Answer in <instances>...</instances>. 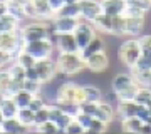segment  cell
<instances>
[{
    "label": "cell",
    "instance_id": "cell-1",
    "mask_svg": "<svg viewBox=\"0 0 151 134\" xmlns=\"http://www.w3.org/2000/svg\"><path fill=\"white\" fill-rule=\"evenodd\" d=\"M52 34V25L50 20H25L19 27V35L22 42H32V40H40V39H49Z\"/></svg>",
    "mask_w": 151,
    "mask_h": 134
},
{
    "label": "cell",
    "instance_id": "cell-2",
    "mask_svg": "<svg viewBox=\"0 0 151 134\" xmlns=\"http://www.w3.org/2000/svg\"><path fill=\"white\" fill-rule=\"evenodd\" d=\"M55 62H57V72L64 77H74L79 72L86 70L81 52H57Z\"/></svg>",
    "mask_w": 151,
    "mask_h": 134
},
{
    "label": "cell",
    "instance_id": "cell-3",
    "mask_svg": "<svg viewBox=\"0 0 151 134\" xmlns=\"http://www.w3.org/2000/svg\"><path fill=\"white\" fill-rule=\"evenodd\" d=\"M81 101H84L82 87L77 82L64 80L62 86L59 87V92H57V102L62 104L65 109H69V107H76Z\"/></svg>",
    "mask_w": 151,
    "mask_h": 134
},
{
    "label": "cell",
    "instance_id": "cell-4",
    "mask_svg": "<svg viewBox=\"0 0 151 134\" xmlns=\"http://www.w3.org/2000/svg\"><path fill=\"white\" fill-rule=\"evenodd\" d=\"M139 55H141V47H139V42H138V37H129L126 40H123L118 49L119 62L123 65H126L128 69L134 67Z\"/></svg>",
    "mask_w": 151,
    "mask_h": 134
},
{
    "label": "cell",
    "instance_id": "cell-5",
    "mask_svg": "<svg viewBox=\"0 0 151 134\" xmlns=\"http://www.w3.org/2000/svg\"><path fill=\"white\" fill-rule=\"evenodd\" d=\"M24 50H27L35 59H47L55 54V45L50 39H40L32 42H24Z\"/></svg>",
    "mask_w": 151,
    "mask_h": 134
},
{
    "label": "cell",
    "instance_id": "cell-6",
    "mask_svg": "<svg viewBox=\"0 0 151 134\" xmlns=\"http://www.w3.org/2000/svg\"><path fill=\"white\" fill-rule=\"evenodd\" d=\"M72 34H74L76 40H77L79 50H82V49L86 47L87 44H89L92 39L97 35V30H96V27H94V24H92L91 20L79 19V22H77V27L74 29V32H72Z\"/></svg>",
    "mask_w": 151,
    "mask_h": 134
},
{
    "label": "cell",
    "instance_id": "cell-7",
    "mask_svg": "<svg viewBox=\"0 0 151 134\" xmlns=\"http://www.w3.org/2000/svg\"><path fill=\"white\" fill-rule=\"evenodd\" d=\"M84 64H86L87 72H91V74H104V72H108L109 65H111V60H109L108 52L101 50V52L87 55L84 59Z\"/></svg>",
    "mask_w": 151,
    "mask_h": 134
},
{
    "label": "cell",
    "instance_id": "cell-8",
    "mask_svg": "<svg viewBox=\"0 0 151 134\" xmlns=\"http://www.w3.org/2000/svg\"><path fill=\"white\" fill-rule=\"evenodd\" d=\"M49 39L54 42L57 52H81V50H79V45H77V40H76V37H74L72 32H69V34H55L54 30H52V34H50Z\"/></svg>",
    "mask_w": 151,
    "mask_h": 134
},
{
    "label": "cell",
    "instance_id": "cell-9",
    "mask_svg": "<svg viewBox=\"0 0 151 134\" xmlns=\"http://www.w3.org/2000/svg\"><path fill=\"white\" fill-rule=\"evenodd\" d=\"M35 70H37L39 80L45 84L49 80H52L55 75L59 74L57 72V62H55V57H47V59H39L35 62Z\"/></svg>",
    "mask_w": 151,
    "mask_h": 134
},
{
    "label": "cell",
    "instance_id": "cell-10",
    "mask_svg": "<svg viewBox=\"0 0 151 134\" xmlns=\"http://www.w3.org/2000/svg\"><path fill=\"white\" fill-rule=\"evenodd\" d=\"M22 47H24V42L19 35V30L17 32H0V49L2 50L12 52L17 57V54L22 50Z\"/></svg>",
    "mask_w": 151,
    "mask_h": 134
},
{
    "label": "cell",
    "instance_id": "cell-11",
    "mask_svg": "<svg viewBox=\"0 0 151 134\" xmlns=\"http://www.w3.org/2000/svg\"><path fill=\"white\" fill-rule=\"evenodd\" d=\"M77 5H79V15L84 20L92 22L103 12V9H101V0H79Z\"/></svg>",
    "mask_w": 151,
    "mask_h": 134
},
{
    "label": "cell",
    "instance_id": "cell-12",
    "mask_svg": "<svg viewBox=\"0 0 151 134\" xmlns=\"http://www.w3.org/2000/svg\"><path fill=\"white\" fill-rule=\"evenodd\" d=\"M79 19L76 17H64V15H54V19L50 20L52 30L55 34H69L74 32V29L77 27Z\"/></svg>",
    "mask_w": 151,
    "mask_h": 134
},
{
    "label": "cell",
    "instance_id": "cell-13",
    "mask_svg": "<svg viewBox=\"0 0 151 134\" xmlns=\"http://www.w3.org/2000/svg\"><path fill=\"white\" fill-rule=\"evenodd\" d=\"M94 118L101 119V121H104V123L111 124L116 119V106L114 104H111V102H106L103 99V101L97 102L96 106V113H94Z\"/></svg>",
    "mask_w": 151,
    "mask_h": 134
},
{
    "label": "cell",
    "instance_id": "cell-14",
    "mask_svg": "<svg viewBox=\"0 0 151 134\" xmlns=\"http://www.w3.org/2000/svg\"><path fill=\"white\" fill-rule=\"evenodd\" d=\"M139 104L136 101H116V118L124 119L131 116H138L139 113Z\"/></svg>",
    "mask_w": 151,
    "mask_h": 134
},
{
    "label": "cell",
    "instance_id": "cell-15",
    "mask_svg": "<svg viewBox=\"0 0 151 134\" xmlns=\"http://www.w3.org/2000/svg\"><path fill=\"white\" fill-rule=\"evenodd\" d=\"M133 84H136V82L133 79L131 72H119L111 80V91H113V94H118V92L124 91L126 87L133 86Z\"/></svg>",
    "mask_w": 151,
    "mask_h": 134
},
{
    "label": "cell",
    "instance_id": "cell-16",
    "mask_svg": "<svg viewBox=\"0 0 151 134\" xmlns=\"http://www.w3.org/2000/svg\"><path fill=\"white\" fill-rule=\"evenodd\" d=\"M128 7L126 0H101V9L108 15H124Z\"/></svg>",
    "mask_w": 151,
    "mask_h": 134
},
{
    "label": "cell",
    "instance_id": "cell-17",
    "mask_svg": "<svg viewBox=\"0 0 151 134\" xmlns=\"http://www.w3.org/2000/svg\"><path fill=\"white\" fill-rule=\"evenodd\" d=\"M2 134H20V133H30L32 129L25 128L17 118H7L2 123Z\"/></svg>",
    "mask_w": 151,
    "mask_h": 134
},
{
    "label": "cell",
    "instance_id": "cell-18",
    "mask_svg": "<svg viewBox=\"0 0 151 134\" xmlns=\"http://www.w3.org/2000/svg\"><path fill=\"white\" fill-rule=\"evenodd\" d=\"M92 24H94V27H96V30L99 34L113 35V15H108V14L101 12V14L92 20Z\"/></svg>",
    "mask_w": 151,
    "mask_h": 134
},
{
    "label": "cell",
    "instance_id": "cell-19",
    "mask_svg": "<svg viewBox=\"0 0 151 134\" xmlns=\"http://www.w3.org/2000/svg\"><path fill=\"white\" fill-rule=\"evenodd\" d=\"M143 29H145V17H126V35L128 37H139Z\"/></svg>",
    "mask_w": 151,
    "mask_h": 134
},
{
    "label": "cell",
    "instance_id": "cell-20",
    "mask_svg": "<svg viewBox=\"0 0 151 134\" xmlns=\"http://www.w3.org/2000/svg\"><path fill=\"white\" fill-rule=\"evenodd\" d=\"M0 113L4 114V118H17L19 106L14 101L12 96H0Z\"/></svg>",
    "mask_w": 151,
    "mask_h": 134
},
{
    "label": "cell",
    "instance_id": "cell-21",
    "mask_svg": "<svg viewBox=\"0 0 151 134\" xmlns=\"http://www.w3.org/2000/svg\"><path fill=\"white\" fill-rule=\"evenodd\" d=\"M82 87V96H84V101H91V102H99L104 99V92L99 86H94V84H84Z\"/></svg>",
    "mask_w": 151,
    "mask_h": 134
},
{
    "label": "cell",
    "instance_id": "cell-22",
    "mask_svg": "<svg viewBox=\"0 0 151 134\" xmlns=\"http://www.w3.org/2000/svg\"><path fill=\"white\" fill-rule=\"evenodd\" d=\"M145 121L139 118V116H131V118H124L121 119V129L126 131V133L131 134H141V128H143Z\"/></svg>",
    "mask_w": 151,
    "mask_h": 134
},
{
    "label": "cell",
    "instance_id": "cell-23",
    "mask_svg": "<svg viewBox=\"0 0 151 134\" xmlns=\"http://www.w3.org/2000/svg\"><path fill=\"white\" fill-rule=\"evenodd\" d=\"M32 2V5L35 7V10H37V17L40 20H52L54 19V12L49 5V0H30Z\"/></svg>",
    "mask_w": 151,
    "mask_h": 134
},
{
    "label": "cell",
    "instance_id": "cell-24",
    "mask_svg": "<svg viewBox=\"0 0 151 134\" xmlns=\"http://www.w3.org/2000/svg\"><path fill=\"white\" fill-rule=\"evenodd\" d=\"M22 22L17 17L10 15L9 12L0 17V32H17Z\"/></svg>",
    "mask_w": 151,
    "mask_h": 134
},
{
    "label": "cell",
    "instance_id": "cell-25",
    "mask_svg": "<svg viewBox=\"0 0 151 134\" xmlns=\"http://www.w3.org/2000/svg\"><path fill=\"white\" fill-rule=\"evenodd\" d=\"M129 70L134 82L139 87H151V69H136V67H133Z\"/></svg>",
    "mask_w": 151,
    "mask_h": 134
},
{
    "label": "cell",
    "instance_id": "cell-26",
    "mask_svg": "<svg viewBox=\"0 0 151 134\" xmlns=\"http://www.w3.org/2000/svg\"><path fill=\"white\" fill-rule=\"evenodd\" d=\"M17 119H19L25 128L32 129V131L35 129V111H32L30 107H19Z\"/></svg>",
    "mask_w": 151,
    "mask_h": 134
},
{
    "label": "cell",
    "instance_id": "cell-27",
    "mask_svg": "<svg viewBox=\"0 0 151 134\" xmlns=\"http://www.w3.org/2000/svg\"><path fill=\"white\" fill-rule=\"evenodd\" d=\"M101 50H106V44H104V39L101 37V35H96V37L92 39L91 42L81 50V55H82V59H86L87 55L96 54V52H101Z\"/></svg>",
    "mask_w": 151,
    "mask_h": 134
},
{
    "label": "cell",
    "instance_id": "cell-28",
    "mask_svg": "<svg viewBox=\"0 0 151 134\" xmlns=\"http://www.w3.org/2000/svg\"><path fill=\"white\" fill-rule=\"evenodd\" d=\"M134 101L141 106H146L151 111V87H138Z\"/></svg>",
    "mask_w": 151,
    "mask_h": 134
},
{
    "label": "cell",
    "instance_id": "cell-29",
    "mask_svg": "<svg viewBox=\"0 0 151 134\" xmlns=\"http://www.w3.org/2000/svg\"><path fill=\"white\" fill-rule=\"evenodd\" d=\"M15 62H17V64H20L24 69H29V67H34V65H35L37 59H35V57H32L27 50H24V47H22V50L17 54Z\"/></svg>",
    "mask_w": 151,
    "mask_h": 134
},
{
    "label": "cell",
    "instance_id": "cell-30",
    "mask_svg": "<svg viewBox=\"0 0 151 134\" xmlns=\"http://www.w3.org/2000/svg\"><path fill=\"white\" fill-rule=\"evenodd\" d=\"M12 80V74L9 67L0 69V96H7L9 94V86H10Z\"/></svg>",
    "mask_w": 151,
    "mask_h": 134
},
{
    "label": "cell",
    "instance_id": "cell-31",
    "mask_svg": "<svg viewBox=\"0 0 151 134\" xmlns=\"http://www.w3.org/2000/svg\"><path fill=\"white\" fill-rule=\"evenodd\" d=\"M34 96H35V94L25 91V89H20V91L17 92V94H14L12 97H14V101L17 102L19 107H29V104H30V101H32Z\"/></svg>",
    "mask_w": 151,
    "mask_h": 134
},
{
    "label": "cell",
    "instance_id": "cell-32",
    "mask_svg": "<svg viewBox=\"0 0 151 134\" xmlns=\"http://www.w3.org/2000/svg\"><path fill=\"white\" fill-rule=\"evenodd\" d=\"M22 89H25V91L32 92V94H40L42 92V82L39 79H24L22 82Z\"/></svg>",
    "mask_w": 151,
    "mask_h": 134
},
{
    "label": "cell",
    "instance_id": "cell-33",
    "mask_svg": "<svg viewBox=\"0 0 151 134\" xmlns=\"http://www.w3.org/2000/svg\"><path fill=\"white\" fill-rule=\"evenodd\" d=\"M35 131H37V133H40V134H59V133H62L59 126H57L54 121H50V119H49V121H45L44 124H40V126H37V128H35Z\"/></svg>",
    "mask_w": 151,
    "mask_h": 134
},
{
    "label": "cell",
    "instance_id": "cell-34",
    "mask_svg": "<svg viewBox=\"0 0 151 134\" xmlns=\"http://www.w3.org/2000/svg\"><path fill=\"white\" fill-rule=\"evenodd\" d=\"M138 84H133V86L129 87H126L124 91L118 92L116 94V101H134V97H136V92H138Z\"/></svg>",
    "mask_w": 151,
    "mask_h": 134
},
{
    "label": "cell",
    "instance_id": "cell-35",
    "mask_svg": "<svg viewBox=\"0 0 151 134\" xmlns=\"http://www.w3.org/2000/svg\"><path fill=\"white\" fill-rule=\"evenodd\" d=\"M55 15H64V17H76V19H81L79 15V5L77 4H65Z\"/></svg>",
    "mask_w": 151,
    "mask_h": 134
},
{
    "label": "cell",
    "instance_id": "cell-36",
    "mask_svg": "<svg viewBox=\"0 0 151 134\" xmlns=\"http://www.w3.org/2000/svg\"><path fill=\"white\" fill-rule=\"evenodd\" d=\"M108 123H104V121H101V119L97 118H92V123L91 126H89V129H87V133H94V134H103L108 131Z\"/></svg>",
    "mask_w": 151,
    "mask_h": 134
},
{
    "label": "cell",
    "instance_id": "cell-37",
    "mask_svg": "<svg viewBox=\"0 0 151 134\" xmlns=\"http://www.w3.org/2000/svg\"><path fill=\"white\" fill-rule=\"evenodd\" d=\"M9 70H10V74H12V79H17V80H22L24 82V79H25V69L20 64H17L15 60H14L9 65Z\"/></svg>",
    "mask_w": 151,
    "mask_h": 134
},
{
    "label": "cell",
    "instance_id": "cell-38",
    "mask_svg": "<svg viewBox=\"0 0 151 134\" xmlns=\"http://www.w3.org/2000/svg\"><path fill=\"white\" fill-rule=\"evenodd\" d=\"M9 14L14 17H17L20 22H25V14H24V5L20 4H14V2H9Z\"/></svg>",
    "mask_w": 151,
    "mask_h": 134
},
{
    "label": "cell",
    "instance_id": "cell-39",
    "mask_svg": "<svg viewBox=\"0 0 151 134\" xmlns=\"http://www.w3.org/2000/svg\"><path fill=\"white\" fill-rule=\"evenodd\" d=\"M134 67L136 69H151V52H141V55L136 60Z\"/></svg>",
    "mask_w": 151,
    "mask_h": 134
},
{
    "label": "cell",
    "instance_id": "cell-40",
    "mask_svg": "<svg viewBox=\"0 0 151 134\" xmlns=\"http://www.w3.org/2000/svg\"><path fill=\"white\" fill-rule=\"evenodd\" d=\"M96 106H97V102L81 101L77 106H76V111H81V113H86V114H91V116H94V113H96Z\"/></svg>",
    "mask_w": 151,
    "mask_h": 134
},
{
    "label": "cell",
    "instance_id": "cell-41",
    "mask_svg": "<svg viewBox=\"0 0 151 134\" xmlns=\"http://www.w3.org/2000/svg\"><path fill=\"white\" fill-rule=\"evenodd\" d=\"M74 118L79 121V124H81L82 128L86 129V133H87V129H89V126H91L92 118H94V116H91V114H86V113H81V111H76Z\"/></svg>",
    "mask_w": 151,
    "mask_h": 134
},
{
    "label": "cell",
    "instance_id": "cell-42",
    "mask_svg": "<svg viewBox=\"0 0 151 134\" xmlns=\"http://www.w3.org/2000/svg\"><path fill=\"white\" fill-rule=\"evenodd\" d=\"M84 133H86V129L79 124V121H77L76 118L72 119V121H70V124L64 129V134H84Z\"/></svg>",
    "mask_w": 151,
    "mask_h": 134
},
{
    "label": "cell",
    "instance_id": "cell-43",
    "mask_svg": "<svg viewBox=\"0 0 151 134\" xmlns=\"http://www.w3.org/2000/svg\"><path fill=\"white\" fill-rule=\"evenodd\" d=\"M49 102L45 101V97L42 96V94H35V96L32 97V101H30V104H29V107L32 109V111H39V109H42L44 106H47Z\"/></svg>",
    "mask_w": 151,
    "mask_h": 134
},
{
    "label": "cell",
    "instance_id": "cell-44",
    "mask_svg": "<svg viewBox=\"0 0 151 134\" xmlns=\"http://www.w3.org/2000/svg\"><path fill=\"white\" fill-rule=\"evenodd\" d=\"M45 121H49V104L44 106L42 109L35 111V128L40 126V124H44ZM34 131H35V129H34Z\"/></svg>",
    "mask_w": 151,
    "mask_h": 134
},
{
    "label": "cell",
    "instance_id": "cell-45",
    "mask_svg": "<svg viewBox=\"0 0 151 134\" xmlns=\"http://www.w3.org/2000/svg\"><path fill=\"white\" fill-rule=\"evenodd\" d=\"M15 60V55L12 52H7V50H2L0 49V69H4V67H9Z\"/></svg>",
    "mask_w": 151,
    "mask_h": 134
},
{
    "label": "cell",
    "instance_id": "cell-46",
    "mask_svg": "<svg viewBox=\"0 0 151 134\" xmlns=\"http://www.w3.org/2000/svg\"><path fill=\"white\" fill-rule=\"evenodd\" d=\"M72 119H74V113H69V111H65V113L62 114L59 119H57V123H55V124H57V126L60 128V131L64 133V129L70 124V121H72Z\"/></svg>",
    "mask_w": 151,
    "mask_h": 134
},
{
    "label": "cell",
    "instance_id": "cell-47",
    "mask_svg": "<svg viewBox=\"0 0 151 134\" xmlns=\"http://www.w3.org/2000/svg\"><path fill=\"white\" fill-rule=\"evenodd\" d=\"M126 2H128V5L141 9V10H145V12L151 10V0H126Z\"/></svg>",
    "mask_w": 151,
    "mask_h": 134
},
{
    "label": "cell",
    "instance_id": "cell-48",
    "mask_svg": "<svg viewBox=\"0 0 151 134\" xmlns=\"http://www.w3.org/2000/svg\"><path fill=\"white\" fill-rule=\"evenodd\" d=\"M138 42H139L141 52H151V34L139 35V37H138Z\"/></svg>",
    "mask_w": 151,
    "mask_h": 134
},
{
    "label": "cell",
    "instance_id": "cell-49",
    "mask_svg": "<svg viewBox=\"0 0 151 134\" xmlns=\"http://www.w3.org/2000/svg\"><path fill=\"white\" fill-rule=\"evenodd\" d=\"M124 15H126V17H145V19H146L148 12L141 10V9H136V7L128 5V7H126V12H124Z\"/></svg>",
    "mask_w": 151,
    "mask_h": 134
},
{
    "label": "cell",
    "instance_id": "cell-50",
    "mask_svg": "<svg viewBox=\"0 0 151 134\" xmlns=\"http://www.w3.org/2000/svg\"><path fill=\"white\" fill-rule=\"evenodd\" d=\"M49 5H50V9H52L54 14H57L65 5V0H49Z\"/></svg>",
    "mask_w": 151,
    "mask_h": 134
},
{
    "label": "cell",
    "instance_id": "cell-51",
    "mask_svg": "<svg viewBox=\"0 0 151 134\" xmlns=\"http://www.w3.org/2000/svg\"><path fill=\"white\" fill-rule=\"evenodd\" d=\"M9 12V0H0V17Z\"/></svg>",
    "mask_w": 151,
    "mask_h": 134
},
{
    "label": "cell",
    "instance_id": "cell-52",
    "mask_svg": "<svg viewBox=\"0 0 151 134\" xmlns=\"http://www.w3.org/2000/svg\"><path fill=\"white\" fill-rule=\"evenodd\" d=\"M141 134H151V124L150 123H146L143 124V128H141Z\"/></svg>",
    "mask_w": 151,
    "mask_h": 134
},
{
    "label": "cell",
    "instance_id": "cell-53",
    "mask_svg": "<svg viewBox=\"0 0 151 134\" xmlns=\"http://www.w3.org/2000/svg\"><path fill=\"white\" fill-rule=\"evenodd\" d=\"M9 2H14V4H20V5H25L27 2H30V0H9Z\"/></svg>",
    "mask_w": 151,
    "mask_h": 134
},
{
    "label": "cell",
    "instance_id": "cell-54",
    "mask_svg": "<svg viewBox=\"0 0 151 134\" xmlns=\"http://www.w3.org/2000/svg\"><path fill=\"white\" fill-rule=\"evenodd\" d=\"M4 119H5V118H4V114L0 113V128H2V123H4ZM0 131H2V129H0Z\"/></svg>",
    "mask_w": 151,
    "mask_h": 134
},
{
    "label": "cell",
    "instance_id": "cell-55",
    "mask_svg": "<svg viewBox=\"0 0 151 134\" xmlns=\"http://www.w3.org/2000/svg\"><path fill=\"white\" fill-rule=\"evenodd\" d=\"M79 0H65V4H77Z\"/></svg>",
    "mask_w": 151,
    "mask_h": 134
},
{
    "label": "cell",
    "instance_id": "cell-56",
    "mask_svg": "<svg viewBox=\"0 0 151 134\" xmlns=\"http://www.w3.org/2000/svg\"><path fill=\"white\" fill-rule=\"evenodd\" d=\"M0 134H2V131H0Z\"/></svg>",
    "mask_w": 151,
    "mask_h": 134
}]
</instances>
